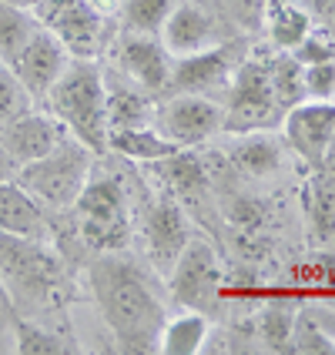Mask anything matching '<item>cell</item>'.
Here are the masks:
<instances>
[{"instance_id": "20", "label": "cell", "mask_w": 335, "mask_h": 355, "mask_svg": "<svg viewBox=\"0 0 335 355\" xmlns=\"http://www.w3.org/2000/svg\"><path fill=\"white\" fill-rule=\"evenodd\" d=\"M108 151H114L121 158L141 161V164H151L161 161L168 155L181 151L175 141H168L155 124H141V128H114L108 131Z\"/></svg>"}, {"instance_id": "38", "label": "cell", "mask_w": 335, "mask_h": 355, "mask_svg": "<svg viewBox=\"0 0 335 355\" xmlns=\"http://www.w3.org/2000/svg\"><path fill=\"white\" fill-rule=\"evenodd\" d=\"M10 3H17V7H31L34 0H10Z\"/></svg>"}, {"instance_id": "36", "label": "cell", "mask_w": 335, "mask_h": 355, "mask_svg": "<svg viewBox=\"0 0 335 355\" xmlns=\"http://www.w3.org/2000/svg\"><path fill=\"white\" fill-rule=\"evenodd\" d=\"M318 171H325V175L335 178V131H332V138H329V144H325V155H322V164H318Z\"/></svg>"}, {"instance_id": "23", "label": "cell", "mask_w": 335, "mask_h": 355, "mask_svg": "<svg viewBox=\"0 0 335 355\" xmlns=\"http://www.w3.org/2000/svg\"><path fill=\"white\" fill-rule=\"evenodd\" d=\"M208 318L201 312H184V315L164 318L158 332V352L164 355H198L208 345Z\"/></svg>"}, {"instance_id": "17", "label": "cell", "mask_w": 335, "mask_h": 355, "mask_svg": "<svg viewBox=\"0 0 335 355\" xmlns=\"http://www.w3.org/2000/svg\"><path fill=\"white\" fill-rule=\"evenodd\" d=\"M0 235L37 238V241L47 235L44 205L20 184L17 178L0 181Z\"/></svg>"}, {"instance_id": "37", "label": "cell", "mask_w": 335, "mask_h": 355, "mask_svg": "<svg viewBox=\"0 0 335 355\" xmlns=\"http://www.w3.org/2000/svg\"><path fill=\"white\" fill-rule=\"evenodd\" d=\"M17 175V164H14V158L3 151V144H0V181H7V178Z\"/></svg>"}, {"instance_id": "10", "label": "cell", "mask_w": 335, "mask_h": 355, "mask_svg": "<svg viewBox=\"0 0 335 355\" xmlns=\"http://www.w3.org/2000/svg\"><path fill=\"white\" fill-rule=\"evenodd\" d=\"M332 131H335V104L332 101L305 98L282 114V135H285L289 151H295L312 171H318Z\"/></svg>"}, {"instance_id": "16", "label": "cell", "mask_w": 335, "mask_h": 355, "mask_svg": "<svg viewBox=\"0 0 335 355\" xmlns=\"http://www.w3.org/2000/svg\"><path fill=\"white\" fill-rule=\"evenodd\" d=\"M158 37L171 58H184V54H195L215 44V20L198 3H175Z\"/></svg>"}, {"instance_id": "11", "label": "cell", "mask_w": 335, "mask_h": 355, "mask_svg": "<svg viewBox=\"0 0 335 355\" xmlns=\"http://www.w3.org/2000/svg\"><path fill=\"white\" fill-rule=\"evenodd\" d=\"M114 58H118V64L124 67L128 80H135L141 91H148L151 98L168 91L175 60H171V54L164 51L161 37L124 31L118 37V44H114Z\"/></svg>"}, {"instance_id": "14", "label": "cell", "mask_w": 335, "mask_h": 355, "mask_svg": "<svg viewBox=\"0 0 335 355\" xmlns=\"http://www.w3.org/2000/svg\"><path fill=\"white\" fill-rule=\"evenodd\" d=\"M228 78H232V47L212 44L205 51L175 58L164 94H212L218 87H225Z\"/></svg>"}, {"instance_id": "35", "label": "cell", "mask_w": 335, "mask_h": 355, "mask_svg": "<svg viewBox=\"0 0 335 355\" xmlns=\"http://www.w3.org/2000/svg\"><path fill=\"white\" fill-rule=\"evenodd\" d=\"M225 7H228L241 24H248V27H258V24H261V0H225Z\"/></svg>"}, {"instance_id": "32", "label": "cell", "mask_w": 335, "mask_h": 355, "mask_svg": "<svg viewBox=\"0 0 335 355\" xmlns=\"http://www.w3.org/2000/svg\"><path fill=\"white\" fill-rule=\"evenodd\" d=\"M305 98L312 101L335 98V60L305 64Z\"/></svg>"}, {"instance_id": "9", "label": "cell", "mask_w": 335, "mask_h": 355, "mask_svg": "<svg viewBox=\"0 0 335 355\" xmlns=\"http://www.w3.org/2000/svg\"><path fill=\"white\" fill-rule=\"evenodd\" d=\"M151 124L178 148H195L221 131V104L208 94H168L155 104Z\"/></svg>"}, {"instance_id": "18", "label": "cell", "mask_w": 335, "mask_h": 355, "mask_svg": "<svg viewBox=\"0 0 335 355\" xmlns=\"http://www.w3.org/2000/svg\"><path fill=\"white\" fill-rule=\"evenodd\" d=\"M228 164L245 178H268L282 168V144L268 131H245L228 144Z\"/></svg>"}, {"instance_id": "7", "label": "cell", "mask_w": 335, "mask_h": 355, "mask_svg": "<svg viewBox=\"0 0 335 355\" xmlns=\"http://www.w3.org/2000/svg\"><path fill=\"white\" fill-rule=\"evenodd\" d=\"M0 278L24 302H47L60 282V265L37 238L0 235Z\"/></svg>"}, {"instance_id": "15", "label": "cell", "mask_w": 335, "mask_h": 355, "mask_svg": "<svg viewBox=\"0 0 335 355\" xmlns=\"http://www.w3.org/2000/svg\"><path fill=\"white\" fill-rule=\"evenodd\" d=\"M144 248L151 255V265L158 272H171L175 258L181 255V248L188 245L191 228H188V218L178 208L175 201H158L148 215H144Z\"/></svg>"}, {"instance_id": "5", "label": "cell", "mask_w": 335, "mask_h": 355, "mask_svg": "<svg viewBox=\"0 0 335 355\" xmlns=\"http://www.w3.org/2000/svg\"><path fill=\"white\" fill-rule=\"evenodd\" d=\"M282 107L272 94L268 60H245L228 78V101L221 107V131L245 135V131H272L282 124Z\"/></svg>"}, {"instance_id": "3", "label": "cell", "mask_w": 335, "mask_h": 355, "mask_svg": "<svg viewBox=\"0 0 335 355\" xmlns=\"http://www.w3.org/2000/svg\"><path fill=\"white\" fill-rule=\"evenodd\" d=\"M91 164H94V151H87L80 141L67 135L51 155L20 164L14 178L44 208H71L91 178Z\"/></svg>"}, {"instance_id": "30", "label": "cell", "mask_w": 335, "mask_h": 355, "mask_svg": "<svg viewBox=\"0 0 335 355\" xmlns=\"http://www.w3.org/2000/svg\"><path fill=\"white\" fill-rule=\"evenodd\" d=\"M24 111H31V94L24 91V84L10 71V64L0 60V124L14 121Z\"/></svg>"}, {"instance_id": "13", "label": "cell", "mask_w": 335, "mask_h": 355, "mask_svg": "<svg viewBox=\"0 0 335 355\" xmlns=\"http://www.w3.org/2000/svg\"><path fill=\"white\" fill-rule=\"evenodd\" d=\"M67 138L64 124L54 114H37V111H24L14 121L0 124V144L3 151L14 158V164H31V161L44 158Z\"/></svg>"}, {"instance_id": "28", "label": "cell", "mask_w": 335, "mask_h": 355, "mask_svg": "<svg viewBox=\"0 0 335 355\" xmlns=\"http://www.w3.org/2000/svg\"><path fill=\"white\" fill-rule=\"evenodd\" d=\"M175 0H124V31L158 37Z\"/></svg>"}, {"instance_id": "31", "label": "cell", "mask_w": 335, "mask_h": 355, "mask_svg": "<svg viewBox=\"0 0 335 355\" xmlns=\"http://www.w3.org/2000/svg\"><path fill=\"white\" fill-rule=\"evenodd\" d=\"M289 352H309V355H322V352H335V342L318 332V325L312 318H298L295 315V329H292V349Z\"/></svg>"}, {"instance_id": "8", "label": "cell", "mask_w": 335, "mask_h": 355, "mask_svg": "<svg viewBox=\"0 0 335 355\" xmlns=\"http://www.w3.org/2000/svg\"><path fill=\"white\" fill-rule=\"evenodd\" d=\"M31 14L40 27L64 44L71 58H94L104 34V17L94 0H34Z\"/></svg>"}, {"instance_id": "12", "label": "cell", "mask_w": 335, "mask_h": 355, "mask_svg": "<svg viewBox=\"0 0 335 355\" xmlns=\"http://www.w3.org/2000/svg\"><path fill=\"white\" fill-rule=\"evenodd\" d=\"M67 64H71V54L64 51V44L58 37H51L44 27H37V34L24 44V51L17 58L10 60V71L17 74L24 91L31 94V101H44Z\"/></svg>"}, {"instance_id": "21", "label": "cell", "mask_w": 335, "mask_h": 355, "mask_svg": "<svg viewBox=\"0 0 335 355\" xmlns=\"http://www.w3.org/2000/svg\"><path fill=\"white\" fill-rule=\"evenodd\" d=\"M104 101H108V128H141L151 124L155 104L151 94L141 91L138 84H124V80H104Z\"/></svg>"}, {"instance_id": "33", "label": "cell", "mask_w": 335, "mask_h": 355, "mask_svg": "<svg viewBox=\"0 0 335 355\" xmlns=\"http://www.w3.org/2000/svg\"><path fill=\"white\" fill-rule=\"evenodd\" d=\"M225 215L232 225L238 228H245V232H252L261 225V218H265V208H261V201L252 195H232L225 201Z\"/></svg>"}, {"instance_id": "19", "label": "cell", "mask_w": 335, "mask_h": 355, "mask_svg": "<svg viewBox=\"0 0 335 355\" xmlns=\"http://www.w3.org/2000/svg\"><path fill=\"white\" fill-rule=\"evenodd\" d=\"M302 205H305V221L318 245L335 241V178L325 171H312V178L302 188Z\"/></svg>"}, {"instance_id": "22", "label": "cell", "mask_w": 335, "mask_h": 355, "mask_svg": "<svg viewBox=\"0 0 335 355\" xmlns=\"http://www.w3.org/2000/svg\"><path fill=\"white\" fill-rule=\"evenodd\" d=\"M148 168L178 198L205 195V188H208V171H205L201 158H198L195 151H188V148H181V151H175V155H168V158H161V161H151Z\"/></svg>"}, {"instance_id": "4", "label": "cell", "mask_w": 335, "mask_h": 355, "mask_svg": "<svg viewBox=\"0 0 335 355\" xmlns=\"http://www.w3.org/2000/svg\"><path fill=\"white\" fill-rule=\"evenodd\" d=\"M71 208L78 215L80 238L87 241V248L108 255V252H121L131 241V218H128L124 188L118 178L91 175Z\"/></svg>"}, {"instance_id": "27", "label": "cell", "mask_w": 335, "mask_h": 355, "mask_svg": "<svg viewBox=\"0 0 335 355\" xmlns=\"http://www.w3.org/2000/svg\"><path fill=\"white\" fill-rule=\"evenodd\" d=\"M14 349L17 355H67L74 352V345L64 336L44 329L37 322L24 315H14Z\"/></svg>"}, {"instance_id": "34", "label": "cell", "mask_w": 335, "mask_h": 355, "mask_svg": "<svg viewBox=\"0 0 335 355\" xmlns=\"http://www.w3.org/2000/svg\"><path fill=\"white\" fill-rule=\"evenodd\" d=\"M295 60L305 67V64H318V60H335V44H329V40H316L312 34L298 44L295 51Z\"/></svg>"}, {"instance_id": "2", "label": "cell", "mask_w": 335, "mask_h": 355, "mask_svg": "<svg viewBox=\"0 0 335 355\" xmlns=\"http://www.w3.org/2000/svg\"><path fill=\"white\" fill-rule=\"evenodd\" d=\"M51 114L64 124V131L80 141L87 151H108V101H104V74L94 58H71L64 74L47 94Z\"/></svg>"}, {"instance_id": "6", "label": "cell", "mask_w": 335, "mask_h": 355, "mask_svg": "<svg viewBox=\"0 0 335 355\" xmlns=\"http://www.w3.org/2000/svg\"><path fill=\"white\" fill-rule=\"evenodd\" d=\"M168 285L178 305L191 309V312H215L221 292H225V268L218 252L201 241V238H188V245L181 248V255L175 258L171 272H168Z\"/></svg>"}, {"instance_id": "1", "label": "cell", "mask_w": 335, "mask_h": 355, "mask_svg": "<svg viewBox=\"0 0 335 355\" xmlns=\"http://www.w3.org/2000/svg\"><path fill=\"white\" fill-rule=\"evenodd\" d=\"M87 282H91V295L98 302L101 318L111 329V336L118 338L121 352H155L158 332L168 315L138 265L118 258V252H108L104 258L91 261Z\"/></svg>"}, {"instance_id": "29", "label": "cell", "mask_w": 335, "mask_h": 355, "mask_svg": "<svg viewBox=\"0 0 335 355\" xmlns=\"http://www.w3.org/2000/svg\"><path fill=\"white\" fill-rule=\"evenodd\" d=\"M292 329H295V315L282 305L265 309L261 315V342L268 352H289L292 349Z\"/></svg>"}, {"instance_id": "26", "label": "cell", "mask_w": 335, "mask_h": 355, "mask_svg": "<svg viewBox=\"0 0 335 355\" xmlns=\"http://www.w3.org/2000/svg\"><path fill=\"white\" fill-rule=\"evenodd\" d=\"M312 34V14L298 3H278L268 17V37L278 51H295Z\"/></svg>"}, {"instance_id": "25", "label": "cell", "mask_w": 335, "mask_h": 355, "mask_svg": "<svg viewBox=\"0 0 335 355\" xmlns=\"http://www.w3.org/2000/svg\"><path fill=\"white\" fill-rule=\"evenodd\" d=\"M268 80H272V94L282 111L305 101V67L295 60L292 51H282L278 58L268 60Z\"/></svg>"}, {"instance_id": "24", "label": "cell", "mask_w": 335, "mask_h": 355, "mask_svg": "<svg viewBox=\"0 0 335 355\" xmlns=\"http://www.w3.org/2000/svg\"><path fill=\"white\" fill-rule=\"evenodd\" d=\"M37 20L31 14V7H17L10 0H0V60L17 58L24 51V44L37 34Z\"/></svg>"}]
</instances>
